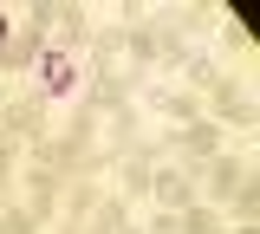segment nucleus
Listing matches in <instances>:
<instances>
[{
  "mask_svg": "<svg viewBox=\"0 0 260 234\" xmlns=\"http://www.w3.org/2000/svg\"><path fill=\"white\" fill-rule=\"evenodd\" d=\"M182 163V156H176ZM195 176V202H208V208H228L234 189L254 176V150H221V156H208V163H189Z\"/></svg>",
  "mask_w": 260,
  "mask_h": 234,
  "instance_id": "1",
  "label": "nucleus"
},
{
  "mask_svg": "<svg viewBox=\"0 0 260 234\" xmlns=\"http://www.w3.org/2000/svg\"><path fill=\"white\" fill-rule=\"evenodd\" d=\"M137 91H143V72H130V65H85V91H78L72 104H85V111H98V117H111V111L137 104Z\"/></svg>",
  "mask_w": 260,
  "mask_h": 234,
  "instance_id": "2",
  "label": "nucleus"
},
{
  "mask_svg": "<svg viewBox=\"0 0 260 234\" xmlns=\"http://www.w3.org/2000/svg\"><path fill=\"white\" fill-rule=\"evenodd\" d=\"M32 91L52 104V111H65V104L85 91V59H78V52H65V46H46V52H39V65H32Z\"/></svg>",
  "mask_w": 260,
  "mask_h": 234,
  "instance_id": "3",
  "label": "nucleus"
},
{
  "mask_svg": "<svg viewBox=\"0 0 260 234\" xmlns=\"http://www.w3.org/2000/svg\"><path fill=\"white\" fill-rule=\"evenodd\" d=\"M52 124H59V111L39 98L32 85H20L13 98L0 104V137H13V143H39V137L52 130Z\"/></svg>",
  "mask_w": 260,
  "mask_h": 234,
  "instance_id": "4",
  "label": "nucleus"
},
{
  "mask_svg": "<svg viewBox=\"0 0 260 234\" xmlns=\"http://www.w3.org/2000/svg\"><path fill=\"white\" fill-rule=\"evenodd\" d=\"M65 189H72V182H65L59 169H39V163H26V169H20V202H26V215L39 221V228H52V221H59Z\"/></svg>",
  "mask_w": 260,
  "mask_h": 234,
  "instance_id": "5",
  "label": "nucleus"
},
{
  "mask_svg": "<svg viewBox=\"0 0 260 234\" xmlns=\"http://www.w3.org/2000/svg\"><path fill=\"white\" fill-rule=\"evenodd\" d=\"M189 202H195V176H189V163H156V169H150V208L182 215Z\"/></svg>",
  "mask_w": 260,
  "mask_h": 234,
  "instance_id": "6",
  "label": "nucleus"
},
{
  "mask_svg": "<svg viewBox=\"0 0 260 234\" xmlns=\"http://www.w3.org/2000/svg\"><path fill=\"white\" fill-rule=\"evenodd\" d=\"M169 143H176L182 163H208V156L228 150V130L215 124V117H195V124H182V130H169Z\"/></svg>",
  "mask_w": 260,
  "mask_h": 234,
  "instance_id": "7",
  "label": "nucleus"
},
{
  "mask_svg": "<svg viewBox=\"0 0 260 234\" xmlns=\"http://www.w3.org/2000/svg\"><path fill=\"white\" fill-rule=\"evenodd\" d=\"M46 46H52V39L39 33V26H13V39L0 46V78H32V65H39Z\"/></svg>",
  "mask_w": 260,
  "mask_h": 234,
  "instance_id": "8",
  "label": "nucleus"
},
{
  "mask_svg": "<svg viewBox=\"0 0 260 234\" xmlns=\"http://www.w3.org/2000/svg\"><path fill=\"white\" fill-rule=\"evenodd\" d=\"M130 221H137V208H130L117 189H104V202H98L91 215H85V234H124Z\"/></svg>",
  "mask_w": 260,
  "mask_h": 234,
  "instance_id": "9",
  "label": "nucleus"
},
{
  "mask_svg": "<svg viewBox=\"0 0 260 234\" xmlns=\"http://www.w3.org/2000/svg\"><path fill=\"white\" fill-rule=\"evenodd\" d=\"M111 176H117V195H124L130 208H137V215H143V208H150V163H137V156H124V163L111 169Z\"/></svg>",
  "mask_w": 260,
  "mask_h": 234,
  "instance_id": "10",
  "label": "nucleus"
},
{
  "mask_svg": "<svg viewBox=\"0 0 260 234\" xmlns=\"http://www.w3.org/2000/svg\"><path fill=\"white\" fill-rule=\"evenodd\" d=\"M176 234H228V215L208 208V202H189V208L176 215Z\"/></svg>",
  "mask_w": 260,
  "mask_h": 234,
  "instance_id": "11",
  "label": "nucleus"
},
{
  "mask_svg": "<svg viewBox=\"0 0 260 234\" xmlns=\"http://www.w3.org/2000/svg\"><path fill=\"white\" fill-rule=\"evenodd\" d=\"M221 215H228V221H260V169L241 182V189H234V202H228Z\"/></svg>",
  "mask_w": 260,
  "mask_h": 234,
  "instance_id": "12",
  "label": "nucleus"
},
{
  "mask_svg": "<svg viewBox=\"0 0 260 234\" xmlns=\"http://www.w3.org/2000/svg\"><path fill=\"white\" fill-rule=\"evenodd\" d=\"M0 234H46V228L26 215V202H7V208H0Z\"/></svg>",
  "mask_w": 260,
  "mask_h": 234,
  "instance_id": "13",
  "label": "nucleus"
},
{
  "mask_svg": "<svg viewBox=\"0 0 260 234\" xmlns=\"http://www.w3.org/2000/svg\"><path fill=\"white\" fill-rule=\"evenodd\" d=\"M137 221H143V234H176V215L169 208H143Z\"/></svg>",
  "mask_w": 260,
  "mask_h": 234,
  "instance_id": "14",
  "label": "nucleus"
},
{
  "mask_svg": "<svg viewBox=\"0 0 260 234\" xmlns=\"http://www.w3.org/2000/svg\"><path fill=\"white\" fill-rule=\"evenodd\" d=\"M228 234H260V221H228Z\"/></svg>",
  "mask_w": 260,
  "mask_h": 234,
  "instance_id": "15",
  "label": "nucleus"
},
{
  "mask_svg": "<svg viewBox=\"0 0 260 234\" xmlns=\"http://www.w3.org/2000/svg\"><path fill=\"white\" fill-rule=\"evenodd\" d=\"M13 91H20V85H13V78H0V104H7V98H13Z\"/></svg>",
  "mask_w": 260,
  "mask_h": 234,
  "instance_id": "16",
  "label": "nucleus"
},
{
  "mask_svg": "<svg viewBox=\"0 0 260 234\" xmlns=\"http://www.w3.org/2000/svg\"><path fill=\"white\" fill-rule=\"evenodd\" d=\"M124 234H143V221H130V228H124Z\"/></svg>",
  "mask_w": 260,
  "mask_h": 234,
  "instance_id": "17",
  "label": "nucleus"
}]
</instances>
